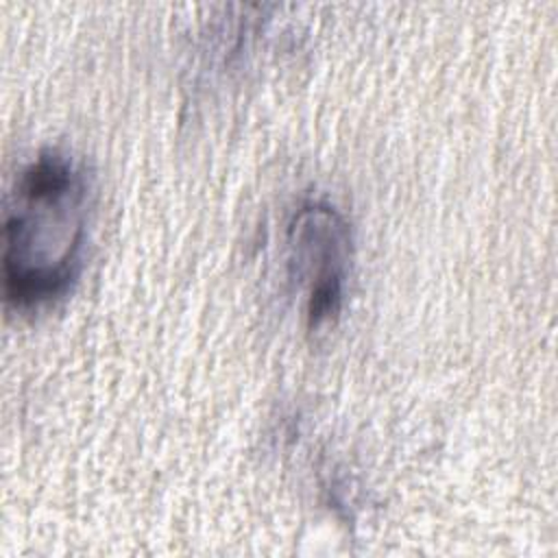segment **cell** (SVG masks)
<instances>
[{
	"instance_id": "1",
	"label": "cell",
	"mask_w": 558,
	"mask_h": 558,
	"mask_svg": "<svg viewBox=\"0 0 558 558\" xmlns=\"http://www.w3.org/2000/svg\"><path fill=\"white\" fill-rule=\"evenodd\" d=\"M85 203L87 181L70 155L44 148L20 170L2 229L7 303L33 310L70 290L83 264Z\"/></svg>"
},
{
	"instance_id": "2",
	"label": "cell",
	"mask_w": 558,
	"mask_h": 558,
	"mask_svg": "<svg viewBox=\"0 0 558 558\" xmlns=\"http://www.w3.org/2000/svg\"><path fill=\"white\" fill-rule=\"evenodd\" d=\"M290 266L307 286L312 327L331 320L344 301L351 231L327 203H305L288 229Z\"/></svg>"
}]
</instances>
